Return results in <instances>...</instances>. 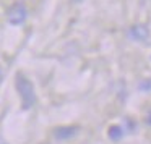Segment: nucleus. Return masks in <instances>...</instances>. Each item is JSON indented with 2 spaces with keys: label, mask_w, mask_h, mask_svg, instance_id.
I'll use <instances>...</instances> for the list:
<instances>
[{
  "label": "nucleus",
  "mask_w": 151,
  "mask_h": 144,
  "mask_svg": "<svg viewBox=\"0 0 151 144\" xmlns=\"http://www.w3.org/2000/svg\"><path fill=\"white\" fill-rule=\"evenodd\" d=\"M148 123L151 125V115H150V117H148Z\"/></svg>",
  "instance_id": "obj_8"
},
{
  "label": "nucleus",
  "mask_w": 151,
  "mask_h": 144,
  "mask_svg": "<svg viewBox=\"0 0 151 144\" xmlns=\"http://www.w3.org/2000/svg\"><path fill=\"white\" fill-rule=\"evenodd\" d=\"M122 136H124V130H122L119 125H114V126L109 128V138L112 141H120Z\"/></svg>",
  "instance_id": "obj_5"
},
{
  "label": "nucleus",
  "mask_w": 151,
  "mask_h": 144,
  "mask_svg": "<svg viewBox=\"0 0 151 144\" xmlns=\"http://www.w3.org/2000/svg\"><path fill=\"white\" fill-rule=\"evenodd\" d=\"M128 34H130V37L135 41H146L148 37H150V29H148L146 26H143V24H135V26L130 28Z\"/></svg>",
  "instance_id": "obj_3"
},
{
  "label": "nucleus",
  "mask_w": 151,
  "mask_h": 144,
  "mask_svg": "<svg viewBox=\"0 0 151 144\" xmlns=\"http://www.w3.org/2000/svg\"><path fill=\"white\" fill-rule=\"evenodd\" d=\"M73 4H80V2H83V0H72Z\"/></svg>",
  "instance_id": "obj_7"
},
{
  "label": "nucleus",
  "mask_w": 151,
  "mask_h": 144,
  "mask_svg": "<svg viewBox=\"0 0 151 144\" xmlns=\"http://www.w3.org/2000/svg\"><path fill=\"white\" fill-rule=\"evenodd\" d=\"M76 133H78V128L76 126H59V128L54 130V136L60 141L70 139V138H73Z\"/></svg>",
  "instance_id": "obj_4"
},
{
  "label": "nucleus",
  "mask_w": 151,
  "mask_h": 144,
  "mask_svg": "<svg viewBox=\"0 0 151 144\" xmlns=\"http://www.w3.org/2000/svg\"><path fill=\"white\" fill-rule=\"evenodd\" d=\"M0 144H7V143H0Z\"/></svg>",
  "instance_id": "obj_9"
},
{
  "label": "nucleus",
  "mask_w": 151,
  "mask_h": 144,
  "mask_svg": "<svg viewBox=\"0 0 151 144\" xmlns=\"http://www.w3.org/2000/svg\"><path fill=\"white\" fill-rule=\"evenodd\" d=\"M28 16V10H26V5L23 2H15L7 11V20L10 24L13 26H18V24H23L24 20Z\"/></svg>",
  "instance_id": "obj_2"
},
{
  "label": "nucleus",
  "mask_w": 151,
  "mask_h": 144,
  "mask_svg": "<svg viewBox=\"0 0 151 144\" xmlns=\"http://www.w3.org/2000/svg\"><path fill=\"white\" fill-rule=\"evenodd\" d=\"M15 86H17V91L21 97V104H23V108H31L36 102V92H34V86L29 79L24 75L18 73L17 75V81H15Z\"/></svg>",
  "instance_id": "obj_1"
},
{
  "label": "nucleus",
  "mask_w": 151,
  "mask_h": 144,
  "mask_svg": "<svg viewBox=\"0 0 151 144\" xmlns=\"http://www.w3.org/2000/svg\"><path fill=\"white\" fill-rule=\"evenodd\" d=\"M138 89H140V91H143V92L151 91V79H143V81L138 84Z\"/></svg>",
  "instance_id": "obj_6"
}]
</instances>
